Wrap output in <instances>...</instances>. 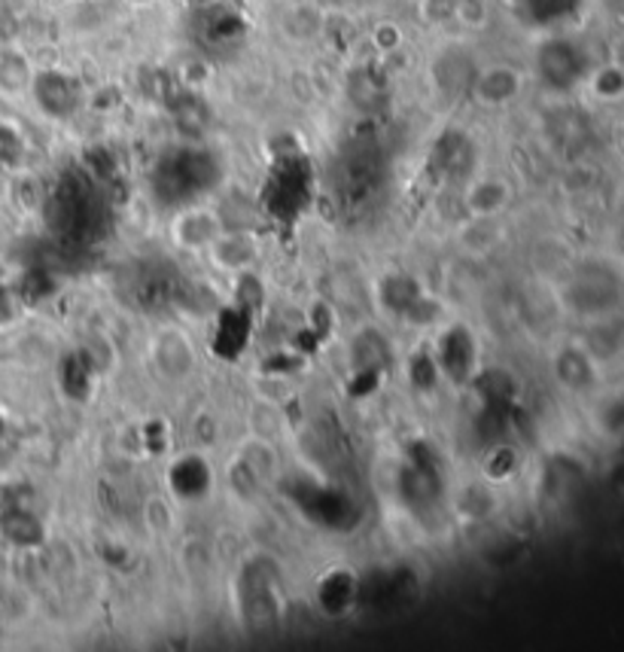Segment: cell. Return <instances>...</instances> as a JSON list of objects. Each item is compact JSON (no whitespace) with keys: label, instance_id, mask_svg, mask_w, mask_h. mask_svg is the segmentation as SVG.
<instances>
[{"label":"cell","instance_id":"obj_7","mask_svg":"<svg viewBox=\"0 0 624 652\" xmlns=\"http://www.w3.org/2000/svg\"><path fill=\"white\" fill-rule=\"evenodd\" d=\"M594 92L600 98H622L624 95V71L619 67H603L594 74Z\"/></svg>","mask_w":624,"mask_h":652},{"label":"cell","instance_id":"obj_5","mask_svg":"<svg viewBox=\"0 0 624 652\" xmlns=\"http://www.w3.org/2000/svg\"><path fill=\"white\" fill-rule=\"evenodd\" d=\"M3 537L13 546H37L43 530L37 525V519L28 512H7L3 515Z\"/></svg>","mask_w":624,"mask_h":652},{"label":"cell","instance_id":"obj_4","mask_svg":"<svg viewBox=\"0 0 624 652\" xmlns=\"http://www.w3.org/2000/svg\"><path fill=\"white\" fill-rule=\"evenodd\" d=\"M31 67L22 52H0V89L7 95H18V92L31 89Z\"/></svg>","mask_w":624,"mask_h":652},{"label":"cell","instance_id":"obj_3","mask_svg":"<svg viewBox=\"0 0 624 652\" xmlns=\"http://www.w3.org/2000/svg\"><path fill=\"white\" fill-rule=\"evenodd\" d=\"M518 89H521V80L512 67H487V71H479L472 80V92L484 104H506L518 95Z\"/></svg>","mask_w":624,"mask_h":652},{"label":"cell","instance_id":"obj_9","mask_svg":"<svg viewBox=\"0 0 624 652\" xmlns=\"http://www.w3.org/2000/svg\"><path fill=\"white\" fill-rule=\"evenodd\" d=\"M18 315V293L0 284V323H10Z\"/></svg>","mask_w":624,"mask_h":652},{"label":"cell","instance_id":"obj_6","mask_svg":"<svg viewBox=\"0 0 624 652\" xmlns=\"http://www.w3.org/2000/svg\"><path fill=\"white\" fill-rule=\"evenodd\" d=\"M506 199H509V190L499 180H479L469 192V207L475 214H494L506 205Z\"/></svg>","mask_w":624,"mask_h":652},{"label":"cell","instance_id":"obj_2","mask_svg":"<svg viewBox=\"0 0 624 652\" xmlns=\"http://www.w3.org/2000/svg\"><path fill=\"white\" fill-rule=\"evenodd\" d=\"M539 77L551 86V89H566L582 77V62L578 52L566 40H548L546 47L539 49Z\"/></svg>","mask_w":624,"mask_h":652},{"label":"cell","instance_id":"obj_1","mask_svg":"<svg viewBox=\"0 0 624 652\" xmlns=\"http://www.w3.org/2000/svg\"><path fill=\"white\" fill-rule=\"evenodd\" d=\"M31 95L37 101V107L47 113L49 119H71L79 111V82L71 74L62 71H40L34 74Z\"/></svg>","mask_w":624,"mask_h":652},{"label":"cell","instance_id":"obj_8","mask_svg":"<svg viewBox=\"0 0 624 652\" xmlns=\"http://www.w3.org/2000/svg\"><path fill=\"white\" fill-rule=\"evenodd\" d=\"M570 3L573 0H524L527 13H531L536 22H555L563 13H570Z\"/></svg>","mask_w":624,"mask_h":652}]
</instances>
